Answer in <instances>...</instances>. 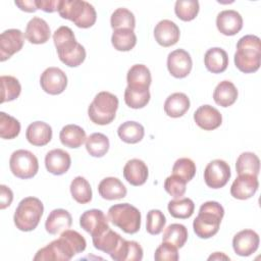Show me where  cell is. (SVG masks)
Returning a JSON list of instances; mask_svg holds the SVG:
<instances>
[{
	"instance_id": "cell-1",
	"label": "cell",
	"mask_w": 261,
	"mask_h": 261,
	"mask_svg": "<svg viewBox=\"0 0 261 261\" xmlns=\"http://www.w3.org/2000/svg\"><path fill=\"white\" fill-rule=\"evenodd\" d=\"M87 242L85 238L73 229H65L59 239L38 250L34 256L35 261H68L74 255L85 251Z\"/></svg>"
},
{
	"instance_id": "cell-2",
	"label": "cell",
	"mask_w": 261,
	"mask_h": 261,
	"mask_svg": "<svg viewBox=\"0 0 261 261\" xmlns=\"http://www.w3.org/2000/svg\"><path fill=\"white\" fill-rule=\"evenodd\" d=\"M53 42L62 63L69 67L81 65L86 59V50L75 40L72 30L66 25L59 27L53 34Z\"/></svg>"
},
{
	"instance_id": "cell-3",
	"label": "cell",
	"mask_w": 261,
	"mask_h": 261,
	"mask_svg": "<svg viewBox=\"0 0 261 261\" xmlns=\"http://www.w3.org/2000/svg\"><path fill=\"white\" fill-rule=\"evenodd\" d=\"M234 65L244 73H253L260 67L261 41L255 35H246L237 43Z\"/></svg>"
},
{
	"instance_id": "cell-4",
	"label": "cell",
	"mask_w": 261,
	"mask_h": 261,
	"mask_svg": "<svg viewBox=\"0 0 261 261\" xmlns=\"http://www.w3.org/2000/svg\"><path fill=\"white\" fill-rule=\"evenodd\" d=\"M224 215L223 207L216 201H208L200 206L199 213L194 219V232L200 239H209L215 236Z\"/></svg>"
},
{
	"instance_id": "cell-5",
	"label": "cell",
	"mask_w": 261,
	"mask_h": 261,
	"mask_svg": "<svg viewBox=\"0 0 261 261\" xmlns=\"http://www.w3.org/2000/svg\"><path fill=\"white\" fill-rule=\"evenodd\" d=\"M58 13L62 18L71 20L81 29L91 28L97 19L94 6L83 0H61Z\"/></svg>"
},
{
	"instance_id": "cell-6",
	"label": "cell",
	"mask_w": 261,
	"mask_h": 261,
	"mask_svg": "<svg viewBox=\"0 0 261 261\" xmlns=\"http://www.w3.org/2000/svg\"><path fill=\"white\" fill-rule=\"evenodd\" d=\"M44 205L42 201L36 197H27L22 199L14 212L13 220L16 228L21 231L34 230L43 215Z\"/></svg>"
},
{
	"instance_id": "cell-7",
	"label": "cell",
	"mask_w": 261,
	"mask_h": 261,
	"mask_svg": "<svg viewBox=\"0 0 261 261\" xmlns=\"http://www.w3.org/2000/svg\"><path fill=\"white\" fill-rule=\"evenodd\" d=\"M118 108V98L107 91L99 92L88 108V115L92 122L99 125L111 123Z\"/></svg>"
},
{
	"instance_id": "cell-8",
	"label": "cell",
	"mask_w": 261,
	"mask_h": 261,
	"mask_svg": "<svg viewBox=\"0 0 261 261\" xmlns=\"http://www.w3.org/2000/svg\"><path fill=\"white\" fill-rule=\"evenodd\" d=\"M108 220L125 233H136L141 227L140 210L128 204H115L108 209Z\"/></svg>"
},
{
	"instance_id": "cell-9",
	"label": "cell",
	"mask_w": 261,
	"mask_h": 261,
	"mask_svg": "<svg viewBox=\"0 0 261 261\" xmlns=\"http://www.w3.org/2000/svg\"><path fill=\"white\" fill-rule=\"evenodd\" d=\"M9 167L12 174L21 179L34 177L39 170L38 158L29 150L14 151L9 159Z\"/></svg>"
},
{
	"instance_id": "cell-10",
	"label": "cell",
	"mask_w": 261,
	"mask_h": 261,
	"mask_svg": "<svg viewBox=\"0 0 261 261\" xmlns=\"http://www.w3.org/2000/svg\"><path fill=\"white\" fill-rule=\"evenodd\" d=\"M230 175V166L221 159L212 160L204 170L205 184L211 189L223 188L228 182Z\"/></svg>"
},
{
	"instance_id": "cell-11",
	"label": "cell",
	"mask_w": 261,
	"mask_h": 261,
	"mask_svg": "<svg viewBox=\"0 0 261 261\" xmlns=\"http://www.w3.org/2000/svg\"><path fill=\"white\" fill-rule=\"evenodd\" d=\"M40 85L47 94L59 95L67 86V76L60 68L51 66L46 68L41 74Z\"/></svg>"
},
{
	"instance_id": "cell-12",
	"label": "cell",
	"mask_w": 261,
	"mask_h": 261,
	"mask_svg": "<svg viewBox=\"0 0 261 261\" xmlns=\"http://www.w3.org/2000/svg\"><path fill=\"white\" fill-rule=\"evenodd\" d=\"M24 35L20 30L9 29L0 35V61L9 59L13 54L22 49Z\"/></svg>"
},
{
	"instance_id": "cell-13",
	"label": "cell",
	"mask_w": 261,
	"mask_h": 261,
	"mask_svg": "<svg viewBox=\"0 0 261 261\" xmlns=\"http://www.w3.org/2000/svg\"><path fill=\"white\" fill-rule=\"evenodd\" d=\"M193 61L191 55L184 49L171 51L167 56V69L176 79H184L192 70Z\"/></svg>"
},
{
	"instance_id": "cell-14",
	"label": "cell",
	"mask_w": 261,
	"mask_h": 261,
	"mask_svg": "<svg viewBox=\"0 0 261 261\" xmlns=\"http://www.w3.org/2000/svg\"><path fill=\"white\" fill-rule=\"evenodd\" d=\"M260 239L253 229H243L232 239V248L239 256L247 257L255 253L259 247Z\"/></svg>"
},
{
	"instance_id": "cell-15",
	"label": "cell",
	"mask_w": 261,
	"mask_h": 261,
	"mask_svg": "<svg viewBox=\"0 0 261 261\" xmlns=\"http://www.w3.org/2000/svg\"><path fill=\"white\" fill-rule=\"evenodd\" d=\"M259 187L258 177L252 174H240L230 187V195L238 200H247L255 195Z\"/></svg>"
},
{
	"instance_id": "cell-16",
	"label": "cell",
	"mask_w": 261,
	"mask_h": 261,
	"mask_svg": "<svg viewBox=\"0 0 261 261\" xmlns=\"http://www.w3.org/2000/svg\"><path fill=\"white\" fill-rule=\"evenodd\" d=\"M80 225L84 230L93 237L103 229L109 227L108 217H106L102 210L90 209L81 215Z\"/></svg>"
},
{
	"instance_id": "cell-17",
	"label": "cell",
	"mask_w": 261,
	"mask_h": 261,
	"mask_svg": "<svg viewBox=\"0 0 261 261\" xmlns=\"http://www.w3.org/2000/svg\"><path fill=\"white\" fill-rule=\"evenodd\" d=\"M180 32L177 24L169 19L160 20L154 29V37L156 42L162 47H170L175 45L179 40Z\"/></svg>"
},
{
	"instance_id": "cell-18",
	"label": "cell",
	"mask_w": 261,
	"mask_h": 261,
	"mask_svg": "<svg viewBox=\"0 0 261 261\" xmlns=\"http://www.w3.org/2000/svg\"><path fill=\"white\" fill-rule=\"evenodd\" d=\"M216 27L222 35L234 36L243 28V17L236 10H223L216 17Z\"/></svg>"
},
{
	"instance_id": "cell-19",
	"label": "cell",
	"mask_w": 261,
	"mask_h": 261,
	"mask_svg": "<svg viewBox=\"0 0 261 261\" xmlns=\"http://www.w3.org/2000/svg\"><path fill=\"white\" fill-rule=\"evenodd\" d=\"M196 124L204 130H213L222 123L221 113L211 105H202L194 113Z\"/></svg>"
},
{
	"instance_id": "cell-20",
	"label": "cell",
	"mask_w": 261,
	"mask_h": 261,
	"mask_svg": "<svg viewBox=\"0 0 261 261\" xmlns=\"http://www.w3.org/2000/svg\"><path fill=\"white\" fill-rule=\"evenodd\" d=\"M70 165V155L62 149H53L49 151L45 156L46 169L54 175L64 174L68 171Z\"/></svg>"
},
{
	"instance_id": "cell-21",
	"label": "cell",
	"mask_w": 261,
	"mask_h": 261,
	"mask_svg": "<svg viewBox=\"0 0 261 261\" xmlns=\"http://www.w3.org/2000/svg\"><path fill=\"white\" fill-rule=\"evenodd\" d=\"M51 36L49 24L41 17H33L27 24L24 37L32 44H44Z\"/></svg>"
},
{
	"instance_id": "cell-22",
	"label": "cell",
	"mask_w": 261,
	"mask_h": 261,
	"mask_svg": "<svg viewBox=\"0 0 261 261\" xmlns=\"http://www.w3.org/2000/svg\"><path fill=\"white\" fill-rule=\"evenodd\" d=\"M148 167L141 159H130L123 167V176L132 186L139 187L144 185L148 178Z\"/></svg>"
},
{
	"instance_id": "cell-23",
	"label": "cell",
	"mask_w": 261,
	"mask_h": 261,
	"mask_svg": "<svg viewBox=\"0 0 261 261\" xmlns=\"http://www.w3.org/2000/svg\"><path fill=\"white\" fill-rule=\"evenodd\" d=\"M122 239L123 238H121L120 234L112 230L110 227H107L92 237L94 247L109 255H112L117 250Z\"/></svg>"
},
{
	"instance_id": "cell-24",
	"label": "cell",
	"mask_w": 261,
	"mask_h": 261,
	"mask_svg": "<svg viewBox=\"0 0 261 261\" xmlns=\"http://www.w3.org/2000/svg\"><path fill=\"white\" fill-rule=\"evenodd\" d=\"M25 138L33 146H45L52 139V127L44 121H34L29 124L25 130Z\"/></svg>"
},
{
	"instance_id": "cell-25",
	"label": "cell",
	"mask_w": 261,
	"mask_h": 261,
	"mask_svg": "<svg viewBox=\"0 0 261 261\" xmlns=\"http://www.w3.org/2000/svg\"><path fill=\"white\" fill-rule=\"evenodd\" d=\"M71 223L72 217L70 213L65 209L59 208L50 212L45 222V228L48 233L57 234L68 229L71 226Z\"/></svg>"
},
{
	"instance_id": "cell-26",
	"label": "cell",
	"mask_w": 261,
	"mask_h": 261,
	"mask_svg": "<svg viewBox=\"0 0 261 261\" xmlns=\"http://www.w3.org/2000/svg\"><path fill=\"white\" fill-rule=\"evenodd\" d=\"M151 82L150 69L144 64H135L127 71L126 83L130 89L149 90Z\"/></svg>"
},
{
	"instance_id": "cell-27",
	"label": "cell",
	"mask_w": 261,
	"mask_h": 261,
	"mask_svg": "<svg viewBox=\"0 0 261 261\" xmlns=\"http://www.w3.org/2000/svg\"><path fill=\"white\" fill-rule=\"evenodd\" d=\"M99 195L105 200H119L126 196V188L117 177L103 178L98 185Z\"/></svg>"
},
{
	"instance_id": "cell-28",
	"label": "cell",
	"mask_w": 261,
	"mask_h": 261,
	"mask_svg": "<svg viewBox=\"0 0 261 261\" xmlns=\"http://www.w3.org/2000/svg\"><path fill=\"white\" fill-rule=\"evenodd\" d=\"M204 64L207 70L212 73H221L225 71L228 65V56L225 50L219 47H213L206 51Z\"/></svg>"
},
{
	"instance_id": "cell-29",
	"label": "cell",
	"mask_w": 261,
	"mask_h": 261,
	"mask_svg": "<svg viewBox=\"0 0 261 261\" xmlns=\"http://www.w3.org/2000/svg\"><path fill=\"white\" fill-rule=\"evenodd\" d=\"M110 257L114 261H141L143 249L138 242L122 239L119 247Z\"/></svg>"
},
{
	"instance_id": "cell-30",
	"label": "cell",
	"mask_w": 261,
	"mask_h": 261,
	"mask_svg": "<svg viewBox=\"0 0 261 261\" xmlns=\"http://www.w3.org/2000/svg\"><path fill=\"white\" fill-rule=\"evenodd\" d=\"M190 108V99L185 93H173L164 102L165 113L172 118L182 116Z\"/></svg>"
},
{
	"instance_id": "cell-31",
	"label": "cell",
	"mask_w": 261,
	"mask_h": 261,
	"mask_svg": "<svg viewBox=\"0 0 261 261\" xmlns=\"http://www.w3.org/2000/svg\"><path fill=\"white\" fill-rule=\"evenodd\" d=\"M60 142L67 148H79L86 142V132L83 127L76 124L64 125L59 134Z\"/></svg>"
},
{
	"instance_id": "cell-32",
	"label": "cell",
	"mask_w": 261,
	"mask_h": 261,
	"mask_svg": "<svg viewBox=\"0 0 261 261\" xmlns=\"http://www.w3.org/2000/svg\"><path fill=\"white\" fill-rule=\"evenodd\" d=\"M238 89L229 81L220 82L213 92L214 102L221 107L231 106L238 99Z\"/></svg>"
},
{
	"instance_id": "cell-33",
	"label": "cell",
	"mask_w": 261,
	"mask_h": 261,
	"mask_svg": "<svg viewBox=\"0 0 261 261\" xmlns=\"http://www.w3.org/2000/svg\"><path fill=\"white\" fill-rule=\"evenodd\" d=\"M117 135L121 141L127 144H137L144 138V126L137 121H125L117 128Z\"/></svg>"
},
{
	"instance_id": "cell-34",
	"label": "cell",
	"mask_w": 261,
	"mask_h": 261,
	"mask_svg": "<svg viewBox=\"0 0 261 261\" xmlns=\"http://www.w3.org/2000/svg\"><path fill=\"white\" fill-rule=\"evenodd\" d=\"M111 44L117 51H130L137 44V36L134 30H115L111 36Z\"/></svg>"
},
{
	"instance_id": "cell-35",
	"label": "cell",
	"mask_w": 261,
	"mask_h": 261,
	"mask_svg": "<svg viewBox=\"0 0 261 261\" xmlns=\"http://www.w3.org/2000/svg\"><path fill=\"white\" fill-rule=\"evenodd\" d=\"M236 170L238 174H252L258 176L260 171L259 157L252 152L242 153L236 162Z\"/></svg>"
},
{
	"instance_id": "cell-36",
	"label": "cell",
	"mask_w": 261,
	"mask_h": 261,
	"mask_svg": "<svg viewBox=\"0 0 261 261\" xmlns=\"http://www.w3.org/2000/svg\"><path fill=\"white\" fill-rule=\"evenodd\" d=\"M109 139L101 133L91 134L86 139V149L93 157H103L109 150Z\"/></svg>"
},
{
	"instance_id": "cell-37",
	"label": "cell",
	"mask_w": 261,
	"mask_h": 261,
	"mask_svg": "<svg viewBox=\"0 0 261 261\" xmlns=\"http://www.w3.org/2000/svg\"><path fill=\"white\" fill-rule=\"evenodd\" d=\"M70 194L80 204H87L92 200V189L90 182L84 176H76L70 184Z\"/></svg>"
},
{
	"instance_id": "cell-38",
	"label": "cell",
	"mask_w": 261,
	"mask_h": 261,
	"mask_svg": "<svg viewBox=\"0 0 261 261\" xmlns=\"http://www.w3.org/2000/svg\"><path fill=\"white\" fill-rule=\"evenodd\" d=\"M167 209L172 217L187 219L193 215L195 204L190 198H178L169 201Z\"/></svg>"
},
{
	"instance_id": "cell-39",
	"label": "cell",
	"mask_w": 261,
	"mask_h": 261,
	"mask_svg": "<svg viewBox=\"0 0 261 261\" xmlns=\"http://www.w3.org/2000/svg\"><path fill=\"white\" fill-rule=\"evenodd\" d=\"M188 240V229L184 224L172 223L169 224L163 232L162 242L169 243L177 249L182 248Z\"/></svg>"
},
{
	"instance_id": "cell-40",
	"label": "cell",
	"mask_w": 261,
	"mask_h": 261,
	"mask_svg": "<svg viewBox=\"0 0 261 261\" xmlns=\"http://www.w3.org/2000/svg\"><path fill=\"white\" fill-rule=\"evenodd\" d=\"M110 24L113 31L120 29L134 30L136 27V18L134 13L127 8H117L110 17Z\"/></svg>"
},
{
	"instance_id": "cell-41",
	"label": "cell",
	"mask_w": 261,
	"mask_h": 261,
	"mask_svg": "<svg viewBox=\"0 0 261 261\" xmlns=\"http://www.w3.org/2000/svg\"><path fill=\"white\" fill-rule=\"evenodd\" d=\"M1 83V103L15 100L21 92V86L18 80L12 75H2Z\"/></svg>"
},
{
	"instance_id": "cell-42",
	"label": "cell",
	"mask_w": 261,
	"mask_h": 261,
	"mask_svg": "<svg viewBox=\"0 0 261 261\" xmlns=\"http://www.w3.org/2000/svg\"><path fill=\"white\" fill-rule=\"evenodd\" d=\"M20 133V123L13 116L0 112V137L4 140L16 138Z\"/></svg>"
},
{
	"instance_id": "cell-43",
	"label": "cell",
	"mask_w": 261,
	"mask_h": 261,
	"mask_svg": "<svg viewBox=\"0 0 261 261\" xmlns=\"http://www.w3.org/2000/svg\"><path fill=\"white\" fill-rule=\"evenodd\" d=\"M149 90H135L128 87L124 90V102L133 109H140L145 107L150 101Z\"/></svg>"
},
{
	"instance_id": "cell-44",
	"label": "cell",
	"mask_w": 261,
	"mask_h": 261,
	"mask_svg": "<svg viewBox=\"0 0 261 261\" xmlns=\"http://www.w3.org/2000/svg\"><path fill=\"white\" fill-rule=\"evenodd\" d=\"M200 6L197 0H177L174 5L176 16L184 21H191L198 15Z\"/></svg>"
},
{
	"instance_id": "cell-45",
	"label": "cell",
	"mask_w": 261,
	"mask_h": 261,
	"mask_svg": "<svg viewBox=\"0 0 261 261\" xmlns=\"http://www.w3.org/2000/svg\"><path fill=\"white\" fill-rule=\"evenodd\" d=\"M172 174L181 177L188 182L193 179L196 174V164L190 158H179L172 166Z\"/></svg>"
},
{
	"instance_id": "cell-46",
	"label": "cell",
	"mask_w": 261,
	"mask_h": 261,
	"mask_svg": "<svg viewBox=\"0 0 261 261\" xmlns=\"http://www.w3.org/2000/svg\"><path fill=\"white\" fill-rule=\"evenodd\" d=\"M166 223L165 215L162 211L158 209H151L147 213V222H146V229L152 236L159 234Z\"/></svg>"
},
{
	"instance_id": "cell-47",
	"label": "cell",
	"mask_w": 261,
	"mask_h": 261,
	"mask_svg": "<svg viewBox=\"0 0 261 261\" xmlns=\"http://www.w3.org/2000/svg\"><path fill=\"white\" fill-rule=\"evenodd\" d=\"M164 189L171 197L178 199L181 198L186 193L187 181L175 174H171L166 177L164 181Z\"/></svg>"
},
{
	"instance_id": "cell-48",
	"label": "cell",
	"mask_w": 261,
	"mask_h": 261,
	"mask_svg": "<svg viewBox=\"0 0 261 261\" xmlns=\"http://www.w3.org/2000/svg\"><path fill=\"white\" fill-rule=\"evenodd\" d=\"M154 259L156 261H176L178 260L177 248L169 243L162 242L155 250Z\"/></svg>"
},
{
	"instance_id": "cell-49",
	"label": "cell",
	"mask_w": 261,
	"mask_h": 261,
	"mask_svg": "<svg viewBox=\"0 0 261 261\" xmlns=\"http://www.w3.org/2000/svg\"><path fill=\"white\" fill-rule=\"evenodd\" d=\"M35 1L38 9H41L49 13L58 11L61 3V0H35Z\"/></svg>"
},
{
	"instance_id": "cell-50",
	"label": "cell",
	"mask_w": 261,
	"mask_h": 261,
	"mask_svg": "<svg viewBox=\"0 0 261 261\" xmlns=\"http://www.w3.org/2000/svg\"><path fill=\"white\" fill-rule=\"evenodd\" d=\"M13 200L12 191L5 185L0 186V209H5L9 207Z\"/></svg>"
},
{
	"instance_id": "cell-51",
	"label": "cell",
	"mask_w": 261,
	"mask_h": 261,
	"mask_svg": "<svg viewBox=\"0 0 261 261\" xmlns=\"http://www.w3.org/2000/svg\"><path fill=\"white\" fill-rule=\"evenodd\" d=\"M14 4L18 6V8L22 11L25 12H35L38 10L36 6V1L35 0H23V1H15Z\"/></svg>"
},
{
	"instance_id": "cell-52",
	"label": "cell",
	"mask_w": 261,
	"mask_h": 261,
	"mask_svg": "<svg viewBox=\"0 0 261 261\" xmlns=\"http://www.w3.org/2000/svg\"><path fill=\"white\" fill-rule=\"evenodd\" d=\"M208 260H229V257L222 252H215L208 257Z\"/></svg>"
}]
</instances>
